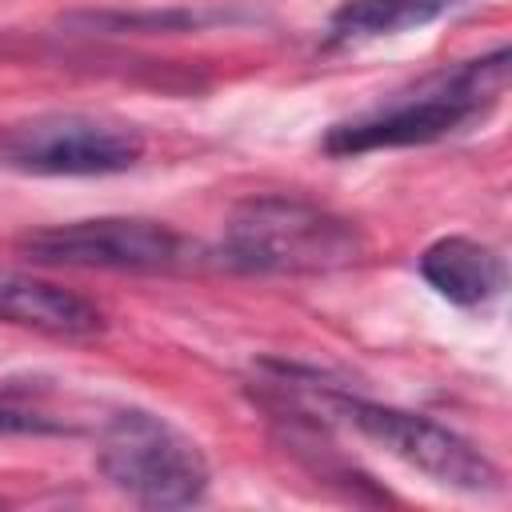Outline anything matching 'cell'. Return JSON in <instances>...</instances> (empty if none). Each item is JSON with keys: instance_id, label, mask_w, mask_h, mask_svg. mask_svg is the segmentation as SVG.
Listing matches in <instances>:
<instances>
[{"instance_id": "5b68a950", "label": "cell", "mask_w": 512, "mask_h": 512, "mask_svg": "<svg viewBox=\"0 0 512 512\" xmlns=\"http://www.w3.org/2000/svg\"><path fill=\"white\" fill-rule=\"evenodd\" d=\"M140 156L144 132L100 112H36L0 132V168L20 176H112Z\"/></svg>"}, {"instance_id": "9c48e42d", "label": "cell", "mask_w": 512, "mask_h": 512, "mask_svg": "<svg viewBox=\"0 0 512 512\" xmlns=\"http://www.w3.org/2000/svg\"><path fill=\"white\" fill-rule=\"evenodd\" d=\"M252 20L244 8L220 4H180V8H84L60 16V28L76 36H176V32H204Z\"/></svg>"}, {"instance_id": "30bf717a", "label": "cell", "mask_w": 512, "mask_h": 512, "mask_svg": "<svg viewBox=\"0 0 512 512\" xmlns=\"http://www.w3.org/2000/svg\"><path fill=\"white\" fill-rule=\"evenodd\" d=\"M456 0H344L328 28L336 40H376L404 28H420L452 12Z\"/></svg>"}, {"instance_id": "8992f818", "label": "cell", "mask_w": 512, "mask_h": 512, "mask_svg": "<svg viewBox=\"0 0 512 512\" xmlns=\"http://www.w3.org/2000/svg\"><path fill=\"white\" fill-rule=\"evenodd\" d=\"M16 252L52 268H108V272H172L196 256V248L160 220L96 216L16 236Z\"/></svg>"}, {"instance_id": "277c9868", "label": "cell", "mask_w": 512, "mask_h": 512, "mask_svg": "<svg viewBox=\"0 0 512 512\" xmlns=\"http://www.w3.org/2000/svg\"><path fill=\"white\" fill-rule=\"evenodd\" d=\"M320 404L332 420L348 424L352 432H360L364 440L380 444L388 456L404 460L408 468L424 472L428 480L456 488V492H500V468L460 432L420 416V412H404L380 400H364L352 392H328L320 388Z\"/></svg>"}, {"instance_id": "3957f363", "label": "cell", "mask_w": 512, "mask_h": 512, "mask_svg": "<svg viewBox=\"0 0 512 512\" xmlns=\"http://www.w3.org/2000/svg\"><path fill=\"white\" fill-rule=\"evenodd\" d=\"M104 480L148 508H184L208 492V460L192 436L144 408H120L96 448Z\"/></svg>"}, {"instance_id": "6da1fadb", "label": "cell", "mask_w": 512, "mask_h": 512, "mask_svg": "<svg viewBox=\"0 0 512 512\" xmlns=\"http://www.w3.org/2000/svg\"><path fill=\"white\" fill-rule=\"evenodd\" d=\"M364 252L368 240L356 220L300 196H252L228 216L212 260L232 272L304 276L348 268Z\"/></svg>"}, {"instance_id": "8fae6325", "label": "cell", "mask_w": 512, "mask_h": 512, "mask_svg": "<svg viewBox=\"0 0 512 512\" xmlns=\"http://www.w3.org/2000/svg\"><path fill=\"white\" fill-rule=\"evenodd\" d=\"M52 432H64V424L36 408L0 404V436H52Z\"/></svg>"}, {"instance_id": "ba28073f", "label": "cell", "mask_w": 512, "mask_h": 512, "mask_svg": "<svg viewBox=\"0 0 512 512\" xmlns=\"http://www.w3.org/2000/svg\"><path fill=\"white\" fill-rule=\"evenodd\" d=\"M420 276L452 304L480 308L504 292V260L472 236H440L420 252Z\"/></svg>"}, {"instance_id": "7a4b0ae2", "label": "cell", "mask_w": 512, "mask_h": 512, "mask_svg": "<svg viewBox=\"0 0 512 512\" xmlns=\"http://www.w3.org/2000/svg\"><path fill=\"white\" fill-rule=\"evenodd\" d=\"M508 76H512V52L500 44L476 60L436 72L408 100H396L380 112H368V116L328 128L324 152L360 156V152L432 144L440 136H452L460 124H468L472 116H480L488 104H496L508 92Z\"/></svg>"}, {"instance_id": "52a82bcc", "label": "cell", "mask_w": 512, "mask_h": 512, "mask_svg": "<svg viewBox=\"0 0 512 512\" xmlns=\"http://www.w3.org/2000/svg\"><path fill=\"white\" fill-rule=\"evenodd\" d=\"M0 320L56 340H92L104 332V312L72 288L0 268Z\"/></svg>"}]
</instances>
